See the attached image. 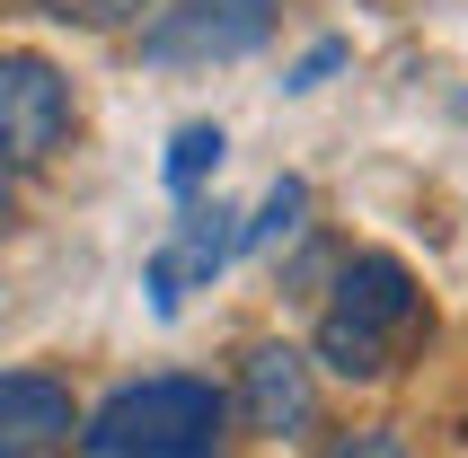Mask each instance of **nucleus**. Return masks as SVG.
I'll return each instance as SVG.
<instances>
[{"label":"nucleus","mask_w":468,"mask_h":458,"mask_svg":"<svg viewBox=\"0 0 468 458\" xmlns=\"http://www.w3.org/2000/svg\"><path fill=\"white\" fill-rule=\"evenodd\" d=\"M212 168H221V124H186L168 141V194H195Z\"/></svg>","instance_id":"1a4fd4ad"},{"label":"nucleus","mask_w":468,"mask_h":458,"mask_svg":"<svg viewBox=\"0 0 468 458\" xmlns=\"http://www.w3.org/2000/svg\"><path fill=\"white\" fill-rule=\"evenodd\" d=\"M265 36H274V0H168L142 26V53L159 71H186V62H248Z\"/></svg>","instance_id":"7ed1b4c3"},{"label":"nucleus","mask_w":468,"mask_h":458,"mask_svg":"<svg viewBox=\"0 0 468 458\" xmlns=\"http://www.w3.org/2000/svg\"><path fill=\"white\" fill-rule=\"evenodd\" d=\"M71 432H80V414H71L62 380H45V370H9L0 380V458H53Z\"/></svg>","instance_id":"423d86ee"},{"label":"nucleus","mask_w":468,"mask_h":458,"mask_svg":"<svg viewBox=\"0 0 468 458\" xmlns=\"http://www.w3.org/2000/svg\"><path fill=\"white\" fill-rule=\"evenodd\" d=\"M230 221H239V212H221V203H212V212H186V238L151 255V308H159V317H177L186 291H195V282H212L221 265H230V247H239Z\"/></svg>","instance_id":"0eeeda50"},{"label":"nucleus","mask_w":468,"mask_h":458,"mask_svg":"<svg viewBox=\"0 0 468 458\" xmlns=\"http://www.w3.org/2000/svg\"><path fill=\"white\" fill-rule=\"evenodd\" d=\"M71 132V79L45 53H0V168H36Z\"/></svg>","instance_id":"20e7f679"},{"label":"nucleus","mask_w":468,"mask_h":458,"mask_svg":"<svg viewBox=\"0 0 468 458\" xmlns=\"http://www.w3.org/2000/svg\"><path fill=\"white\" fill-rule=\"evenodd\" d=\"M345 53H354V45H345V36H318V45H310V53H301V62H292V79H283V88H292V98H301V88H318V79L336 71Z\"/></svg>","instance_id":"9b49d317"},{"label":"nucleus","mask_w":468,"mask_h":458,"mask_svg":"<svg viewBox=\"0 0 468 458\" xmlns=\"http://www.w3.org/2000/svg\"><path fill=\"white\" fill-rule=\"evenodd\" d=\"M301 212H310V185H301V177H274V194L257 203V221L239 229V247H283L292 229H301Z\"/></svg>","instance_id":"6e6552de"},{"label":"nucleus","mask_w":468,"mask_h":458,"mask_svg":"<svg viewBox=\"0 0 468 458\" xmlns=\"http://www.w3.org/2000/svg\"><path fill=\"white\" fill-rule=\"evenodd\" d=\"M416 327V274L398 255H354L336 282V308L318 317V361L336 380H380L389 344Z\"/></svg>","instance_id":"f03ea898"},{"label":"nucleus","mask_w":468,"mask_h":458,"mask_svg":"<svg viewBox=\"0 0 468 458\" xmlns=\"http://www.w3.org/2000/svg\"><path fill=\"white\" fill-rule=\"evenodd\" d=\"M327 458H416V450H407V432H398V423H363V432H345Z\"/></svg>","instance_id":"9d476101"},{"label":"nucleus","mask_w":468,"mask_h":458,"mask_svg":"<svg viewBox=\"0 0 468 458\" xmlns=\"http://www.w3.org/2000/svg\"><path fill=\"white\" fill-rule=\"evenodd\" d=\"M221 423L230 397L212 380H142L80 423V458H221Z\"/></svg>","instance_id":"f257e3e1"},{"label":"nucleus","mask_w":468,"mask_h":458,"mask_svg":"<svg viewBox=\"0 0 468 458\" xmlns=\"http://www.w3.org/2000/svg\"><path fill=\"white\" fill-rule=\"evenodd\" d=\"M239 414H248V432H310V414H318V380H310V361L292 353V344H257V353L239 361Z\"/></svg>","instance_id":"39448f33"},{"label":"nucleus","mask_w":468,"mask_h":458,"mask_svg":"<svg viewBox=\"0 0 468 458\" xmlns=\"http://www.w3.org/2000/svg\"><path fill=\"white\" fill-rule=\"evenodd\" d=\"M18 221V185H9V168H0V229Z\"/></svg>","instance_id":"ddd939ff"},{"label":"nucleus","mask_w":468,"mask_h":458,"mask_svg":"<svg viewBox=\"0 0 468 458\" xmlns=\"http://www.w3.org/2000/svg\"><path fill=\"white\" fill-rule=\"evenodd\" d=\"M151 0H53V18H80V26H124V18H142Z\"/></svg>","instance_id":"f8f14e48"}]
</instances>
